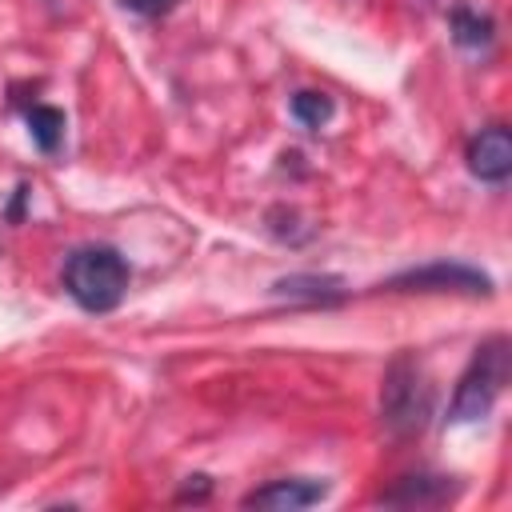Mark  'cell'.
I'll return each instance as SVG.
<instances>
[{
	"label": "cell",
	"instance_id": "1",
	"mask_svg": "<svg viewBox=\"0 0 512 512\" xmlns=\"http://www.w3.org/2000/svg\"><path fill=\"white\" fill-rule=\"evenodd\" d=\"M128 284H132V268L124 252H116L112 244H84L64 260V292L84 312L100 316L120 308V300L128 296Z\"/></svg>",
	"mask_w": 512,
	"mask_h": 512
},
{
	"label": "cell",
	"instance_id": "2",
	"mask_svg": "<svg viewBox=\"0 0 512 512\" xmlns=\"http://www.w3.org/2000/svg\"><path fill=\"white\" fill-rule=\"evenodd\" d=\"M508 372H512V344L508 336H488L468 368L460 372L456 380V392H452V404H448V420L452 424H476L492 412V404L500 400L504 384H508Z\"/></svg>",
	"mask_w": 512,
	"mask_h": 512
},
{
	"label": "cell",
	"instance_id": "3",
	"mask_svg": "<svg viewBox=\"0 0 512 512\" xmlns=\"http://www.w3.org/2000/svg\"><path fill=\"white\" fill-rule=\"evenodd\" d=\"M436 388L412 352H400L380 384V420L392 436H420L432 416Z\"/></svg>",
	"mask_w": 512,
	"mask_h": 512
},
{
	"label": "cell",
	"instance_id": "4",
	"mask_svg": "<svg viewBox=\"0 0 512 512\" xmlns=\"http://www.w3.org/2000/svg\"><path fill=\"white\" fill-rule=\"evenodd\" d=\"M380 288L388 292H464V296H492V276L464 260H432L408 272H396Z\"/></svg>",
	"mask_w": 512,
	"mask_h": 512
},
{
	"label": "cell",
	"instance_id": "5",
	"mask_svg": "<svg viewBox=\"0 0 512 512\" xmlns=\"http://www.w3.org/2000/svg\"><path fill=\"white\" fill-rule=\"evenodd\" d=\"M468 172L484 184H504L512 176V132L504 124H492L468 140Z\"/></svg>",
	"mask_w": 512,
	"mask_h": 512
},
{
	"label": "cell",
	"instance_id": "6",
	"mask_svg": "<svg viewBox=\"0 0 512 512\" xmlns=\"http://www.w3.org/2000/svg\"><path fill=\"white\" fill-rule=\"evenodd\" d=\"M328 496L324 480H308V476H292V480H272L264 488H252L244 496V508H276V512H296V508H312Z\"/></svg>",
	"mask_w": 512,
	"mask_h": 512
},
{
	"label": "cell",
	"instance_id": "7",
	"mask_svg": "<svg viewBox=\"0 0 512 512\" xmlns=\"http://www.w3.org/2000/svg\"><path fill=\"white\" fill-rule=\"evenodd\" d=\"M344 292H348L344 280L340 276H324V272H292V276H280L272 284V296H280L288 304H308V308L340 304Z\"/></svg>",
	"mask_w": 512,
	"mask_h": 512
},
{
	"label": "cell",
	"instance_id": "8",
	"mask_svg": "<svg viewBox=\"0 0 512 512\" xmlns=\"http://www.w3.org/2000/svg\"><path fill=\"white\" fill-rule=\"evenodd\" d=\"M460 484L452 476H400L392 488L380 492V504H400V508H436L456 500Z\"/></svg>",
	"mask_w": 512,
	"mask_h": 512
},
{
	"label": "cell",
	"instance_id": "9",
	"mask_svg": "<svg viewBox=\"0 0 512 512\" xmlns=\"http://www.w3.org/2000/svg\"><path fill=\"white\" fill-rule=\"evenodd\" d=\"M448 32H452V44L464 48V52H484L496 40L492 16L488 12H476L472 4H456L448 12Z\"/></svg>",
	"mask_w": 512,
	"mask_h": 512
},
{
	"label": "cell",
	"instance_id": "10",
	"mask_svg": "<svg viewBox=\"0 0 512 512\" xmlns=\"http://www.w3.org/2000/svg\"><path fill=\"white\" fill-rule=\"evenodd\" d=\"M24 124H28L32 144H36L44 156H56V152H60L64 128H68V120H64L60 108H52V104H28V108H24Z\"/></svg>",
	"mask_w": 512,
	"mask_h": 512
},
{
	"label": "cell",
	"instance_id": "11",
	"mask_svg": "<svg viewBox=\"0 0 512 512\" xmlns=\"http://www.w3.org/2000/svg\"><path fill=\"white\" fill-rule=\"evenodd\" d=\"M288 112H292V120H296L300 128L320 132V128L332 120L336 104H332V96H328V92H312V88H304V92H296V96L288 100Z\"/></svg>",
	"mask_w": 512,
	"mask_h": 512
},
{
	"label": "cell",
	"instance_id": "12",
	"mask_svg": "<svg viewBox=\"0 0 512 512\" xmlns=\"http://www.w3.org/2000/svg\"><path fill=\"white\" fill-rule=\"evenodd\" d=\"M176 4H180V0H120L124 12L144 16V20H160V16H168Z\"/></svg>",
	"mask_w": 512,
	"mask_h": 512
},
{
	"label": "cell",
	"instance_id": "13",
	"mask_svg": "<svg viewBox=\"0 0 512 512\" xmlns=\"http://www.w3.org/2000/svg\"><path fill=\"white\" fill-rule=\"evenodd\" d=\"M208 492H212V480H208V476H188V484L176 492V500H180V504H188V500L200 504V500H208Z\"/></svg>",
	"mask_w": 512,
	"mask_h": 512
},
{
	"label": "cell",
	"instance_id": "14",
	"mask_svg": "<svg viewBox=\"0 0 512 512\" xmlns=\"http://www.w3.org/2000/svg\"><path fill=\"white\" fill-rule=\"evenodd\" d=\"M28 196H32V188H28V184H16V192H12V204H8V212H4L12 224H20V220H24V200H28Z\"/></svg>",
	"mask_w": 512,
	"mask_h": 512
}]
</instances>
